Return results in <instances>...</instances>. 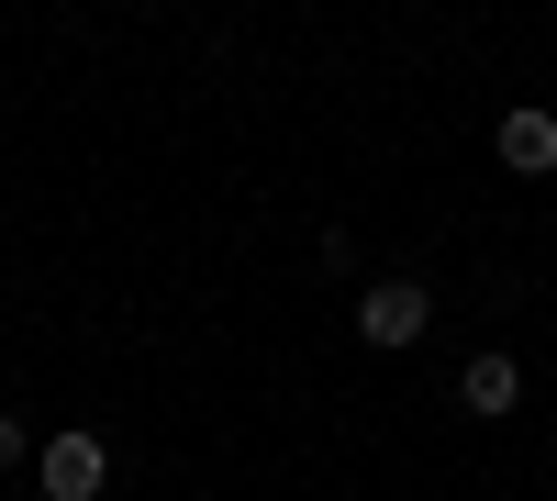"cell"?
I'll list each match as a JSON object with an SVG mask.
<instances>
[{
  "label": "cell",
  "mask_w": 557,
  "mask_h": 501,
  "mask_svg": "<svg viewBox=\"0 0 557 501\" xmlns=\"http://www.w3.org/2000/svg\"><path fill=\"white\" fill-rule=\"evenodd\" d=\"M101 479H112V446L89 435V424L45 435V501H101Z\"/></svg>",
  "instance_id": "6da1fadb"
},
{
  "label": "cell",
  "mask_w": 557,
  "mask_h": 501,
  "mask_svg": "<svg viewBox=\"0 0 557 501\" xmlns=\"http://www.w3.org/2000/svg\"><path fill=\"white\" fill-rule=\"evenodd\" d=\"M424 324H435V290H424V279H380V290L357 301V335H368V346H412Z\"/></svg>",
  "instance_id": "7a4b0ae2"
},
{
  "label": "cell",
  "mask_w": 557,
  "mask_h": 501,
  "mask_svg": "<svg viewBox=\"0 0 557 501\" xmlns=\"http://www.w3.org/2000/svg\"><path fill=\"white\" fill-rule=\"evenodd\" d=\"M491 146H502V167H513V178H546L557 167V112H502V134H491Z\"/></svg>",
  "instance_id": "3957f363"
},
{
  "label": "cell",
  "mask_w": 557,
  "mask_h": 501,
  "mask_svg": "<svg viewBox=\"0 0 557 501\" xmlns=\"http://www.w3.org/2000/svg\"><path fill=\"white\" fill-rule=\"evenodd\" d=\"M457 401H469V413H513V401H524V368H513V356H469V368H457Z\"/></svg>",
  "instance_id": "277c9868"
},
{
  "label": "cell",
  "mask_w": 557,
  "mask_h": 501,
  "mask_svg": "<svg viewBox=\"0 0 557 501\" xmlns=\"http://www.w3.org/2000/svg\"><path fill=\"white\" fill-rule=\"evenodd\" d=\"M23 458H45V446H34V424H23V413H0V468H23Z\"/></svg>",
  "instance_id": "5b68a950"
}]
</instances>
